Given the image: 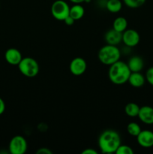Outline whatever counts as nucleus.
<instances>
[{
    "label": "nucleus",
    "mask_w": 153,
    "mask_h": 154,
    "mask_svg": "<svg viewBox=\"0 0 153 154\" xmlns=\"http://www.w3.org/2000/svg\"><path fill=\"white\" fill-rule=\"evenodd\" d=\"M137 142L141 147L148 148L153 146V132L149 130H141L136 136Z\"/></svg>",
    "instance_id": "1a4fd4ad"
},
{
    "label": "nucleus",
    "mask_w": 153,
    "mask_h": 154,
    "mask_svg": "<svg viewBox=\"0 0 153 154\" xmlns=\"http://www.w3.org/2000/svg\"><path fill=\"white\" fill-rule=\"evenodd\" d=\"M87 68L86 62L81 57H76L71 60L69 66V69L72 75L80 76L86 72Z\"/></svg>",
    "instance_id": "6e6552de"
},
{
    "label": "nucleus",
    "mask_w": 153,
    "mask_h": 154,
    "mask_svg": "<svg viewBox=\"0 0 153 154\" xmlns=\"http://www.w3.org/2000/svg\"><path fill=\"white\" fill-rule=\"evenodd\" d=\"M140 36L134 29H126L122 32V42L126 46L134 48L139 44Z\"/></svg>",
    "instance_id": "0eeeda50"
},
{
    "label": "nucleus",
    "mask_w": 153,
    "mask_h": 154,
    "mask_svg": "<svg viewBox=\"0 0 153 154\" xmlns=\"http://www.w3.org/2000/svg\"><path fill=\"white\" fill-rule=\"evenodd\" d=\"M138 117L143 123L147 125L153 124V108L145 105L140 108Z\"/></svg>",
    "instance_id": "9b49d317"
},
{
    "label": "nucleus",
    "mask_w": 153,
    "mask_h": 154,
    "mask_svg": "<svg viewBox=\"0 0 153 154\" xmlns=\"http://www.w3.org/2000/svg\"><path fill=\"white\" fill-rule=\"evenodd\" d=\"M37 154H52V152L46 147H41L37 150Z\"/></svg>",
    "instance_id": "5701e85b"
},
{
    "label": "nucleus",
    "mask_w": 153,
    "mask_h": 154,
    "mask_svg": "<svg viewBox=\"0 0 153 154\" xmlns=\"http://www.w3.org/2000/svg\"><path fill=\"white\" fill-rule=\"evenodd\" d=\"M51 14L55 19L62 20L69 16L70 7L63 0H56L52 3L51 6Z\"/></svg>",
    "instance_id": "39448f33"
},
{
    "label": "nucleus",
    "mask_w": 153,
    "mask_h": 154,
    "mask_svg": "<svg viewBox=\"0 0 153 154\" xmlns=\"http://www.w3.org/2000/svg\"><path fill=\"white\" fill-rule=\"evenodd\" d=\"M146 80L148 82V84L153 86V67L149 68L146 73Z\"/></svg>",
    "instance_id": "4be33fe9"
},
{
    "label": "nucleus",
    "mask_w": 153,
    "mask_h": 154,
    "mask_svg": "<svg viewBox=\"0 0 153 154\" xmlns=\"http://www.w3.org/2000/svg\"><path fill=\"white\" fill-rule=\"evenodd\" d=\"M140 107L137 104L134 103V102H130L127 104L124 107V112L128 117H137L140 111Z\"/></svg>",
    "instance_id": "a211bd4d"
},
{
    "label": "nucleus",
    "mask_w": 153,
    "mask_h": 154,
    "mask_svg": "<svg viewBox=\"0 0 153 154\" xmlns=\"http://www.w3.org/2000/svg\"><path fill=\"white\" fill-rule=\"evenodd\" d=\"M106 8L111 13H118L122 8V3L120 0H106Z\"/></svg>",
    "instance_id": "f3484780"
},
{
    "label": "nucleus",
    "mask_w": 153,
    "mask_h": 154,
    "mask_svg": "<svg viewBox=\"0 0 153 154\" xmlns=\"http://www.w3.org/2000/svg\"><path fill=\"white\" fill-rule=\"evenodd\" d=\"M70 2H71L74 4H81L82 2H85L86 0H69Z\"/></svg>",
    "instance_id": "bb28decb"
},
{
    "label": "nucleus",
    "mask_w": 153,
    "mask_h": 154,
    "mask_svg": "<svg viewBox=\"0 0 153 154\" xmlns=\"http://www.w3.org/2000/svg\"><path fill=\"white\" fill-rule=\"evenodd\" d=\"M127 131L129 135H132L134 137H136L141 132V128L135 122H130L127 126Z\"/></svg>",
    "instance_id": "6ab92c4d"
},
{
    "label": "nucleus",
    "mask_w": 153,
    "mask_h": 154,
    "mask_svg": "<svg viewBox=\"0 0 153 154\" xmlns=\"http://www.w3.org/2000/svg\"><path fill=\"white\" fill-rule=\"evenodd\" d=\"M146 78L140 72H131L129 76L128 81L129 84L134 87L139 88V87H142L145 84Z\"/></svg>",
    "instance_id": "4468645a"
},
{
    "label": "nucleus",
    "mask_w": 153,
    "mask_h": 154,
    "mask_svg": "<svg viewBox=\"0 0 153 154\" xmlns=\"http://www.w3.org/2000/svg\"><path fill=\"white\" fill-rule=\"evenodd\" d=\"M84 13H85L84 8L80 4H75L71 8H70L69 15L75 20H78L84 16Z\"/></svg>",
    "instance_id": "2eb2a0df"
},
{
    "label": "nucleus",
    "mask_w": 153,
    "mask_h": 154,
    "mask_svg": "<svg viewBox=\"0 0 153 154\" xmlns=\"http://www.w3.org/2000/svg\"><path fill=\"white\" fill-rule=\"evenodd\" d=\"M27 141L21 135L13 137L9 143V151L11 154H24L27 150Z\"/></svg>",
    "instance_id": "423d86ee"
},
{
    "label": "nucleus",
    "mask_w": 153,
    "mask_h": 154,
    "mask_svg": "<svg viewBox=\"0 0 153 154\" xmlns=\"http://www.w3.org/2000/svg\"><path fill=\"white\" fill-rule=\"evenodd\" d=\"M146 0H123L126 6L130 8H137L143 5Z\"/></svg>",
    "instance_id": "aec40b11"
},
{
    "label": "nucleus",
    "mask_w": 153,
    "mask_h": 154,
    "mask_svg": "<svg viewBox=\"0 0 153 154\" xmlns=\"http://www.w3.org/2000/svg\"><path fill=\"white\" fill-rule=\"evenodd\" d=\"M4 110H5V103L3 99L0 98V115H2L4 112Z\"/></svg>",
    "instance_id": "393cba45"
},
{
    "label": "nucleus",
    "mask_w": 153,
    "mask_h": 154,
    "mask_svg": "<svg viewBox=\"0 0 153 154\" xmlns=\"http://www.w3.org/2000/svg\"><path fill=\"white\" fill-rule=\"evenodd\" d=\"M19 70L27 78H34L39 72V65L32 57H24L18 65Z\"/></svg>",
    "instance_id": "20e7f679"
},
{
    "label": "nucleus",
    "mask_w": 153,
    "mask_h": 154,
    "mask_svg": "<svg viewBox=\"0 0 153 154\" xmlns=\"http://www.w3.org/2000/svg\"><path fill=\"white\" fill-rule=\"evenodd\" d=\"M104 39L107 45H117L122 42V32L116 31L113 28L106 32Z\"/></svg>",
    "instance_id": "f8f14e48"
},
{
    "label": "nucleus",
    "mask_w": 153,
    "mask_h": 154,
    "mask_svg": "<svg viewBox=\"0 0 153 154\" xmlns=\"http://www.w3.org/2000/svg\"><path fill=\"white\" fill-rule=\"evenodd\" d=\"M4 59L11 66H18L22 60V57L20 51L16 48H9L4 54Z\"/></svg>",
    "instance_id": "9d476101"
},
{
    "label": "nucleus",
    "mask_w": 153,
    "mask_h": 154,
    "mask_svg": "<svg viewBox=\"0 0 153 154\" xmlns=\"http://www.w3.org/2000/svg\"><path fill=\"white\" fill-rule=\"evenodd\" d=\"M130 73L131 72L129 69L128 64L118 60L110 66L108 75L112 84H116V85H122L128 82Z\"/></svg>",
    "instance_id": "f03ea898"
},
{
    "label": "nucleus",
    "mask_w": 153,
    "mask_h": 154,
    "mask_svg": "<svg viewBox=\"0 0 153 154\" xmlns=\"http://www.w3.org/2000/svg\"><path fill=\"white\" fill-rule=\"evenodd\" d=\"M74 21L75 20L74 19V18H72L70 15H69L68 17H67L64 20V22L65 23V24H67V25L68 26L73 25V24L74 23Z\"/></svg>",
    "instance_id": "b1692460"
},
{
    "label": "nucleus",
    "mask_w": 153,
    "mask_h": 154,
    "mask_svg": "<svg viewBox=\"0 0 153 154\" xmlns=\"http://www.w3.org/2000/svg\"><path fill=\"white\" fill-rule=\"evenodd\" d=\"M98 57L100 63L104 65L111 66L119 60L121 52L116 45H106L99 50Z\"/></svg>",
    "instance_id": "7ed1b4c3"
},
{
    "label": "nucleus",
    "mask_w": 153,
    "mask_h": 154,
    "mask_svg": "<svg viewBox=\"0 0 153 154\" xmlns=\"http://www.w3.org/2000/svg\"><path fill=\"white\" fill-rule=\"evenodd\" d=\"M120 144L121 138L115 130H105L99 136L98 146L103 153H116Z\"/></svg>",
    "instance_id": "f257e3e1"
},
{
    "label": "nucleus",
    "mask_w": 153,
    "mask_h": 154,
    "mask_svg": "<svg viewBox=\"0 0 153 154\" xmlns=\"http://www.w3.org/2000/svg\"><path fill=\"white\" fill-rule=\"evenodd\" d=\"M127 64L131 72H140L143 69L144 62L139 56H134L128 60Z\"/></svg>",
    "instance_id": "ddd939ff"
},
{
    "label": "nucleus",
    "mask_w": 153,
    "mask_h": 154,
    "mask_svg": "<svg viewBox=\"0 0 153 154\" xmlns=\"http://www.w3.org/2000/svg\"><path fill=\"white\" fill-rule=\"evenodd\" d=\"M128 26V21L123 17H118L116 18L112 23V28L116 29V31L123 32L127 29Z\"/></svg>",
    "instance_id": "dca6fc26"
},
{
    "label": "nucleus",
    "mask_w": 153,
    "mask_h": 154,
    "mask_svg": "<svg viewBox=\"0 0 153 154\" xmlns=\"http://www.w3.org/2000/svg\"><path fill=\"white\" fill-rule=\"evenodd\" d=\"M116 154H134V150L130 146L122 145L120 144L119 147L116 151Z\"/></svg>",
    "instance_id": "412c9836"
},
{
    "label": "nucleus",
    "mask_w": 153,
    "mask_h": 154,
    "mask_svg": "<svg viewBox=\"0 0 153 154\" xmlns=\"http://www.w3.org/2000/svg\"><path fill=\"white\" fill-rule=\"evenodd\" d=\"M82 154H98V152L92 148H86L82 152Z\"/></svg>",
    "instance_id": "a878e982"
}]
</instances>
